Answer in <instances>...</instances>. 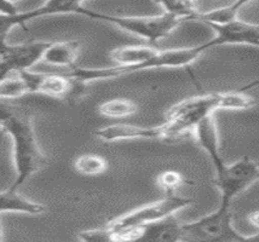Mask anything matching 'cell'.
Listing matches in <instances>:
<instances>
[{"instance_id":"6da1fadb","label":"cell","mask_w":259,"mask_h":242,"mask_svg":"<svg viewBox=\"0 0 259 242\" xmlns=\"http://www.w3.org/2000/svg\"><path fill=\"white\" fill-rule=\"evenodd\" d=\"M207 42L193 47L171 49V50H158L152 46L132 45L121 46L110 51L109 57L118 66L110 68H74L69 69L64 75L69 76L80 84L103 79H112L131 73L153 68H183L193 64L206 50H208Z\"/></svg>"},{"instance_id":"7a4b0ae2","label":"cell","mask_w":259,"mask_h":242,"mask_svg":"<svg viewBox=\"0 0 259 242\" xmlns=\"http://www.w3.org/2000/svg\"><path fill=\"white\" fill-rule=\"evenodd\" d=\"M2 127L10 136L14 147V164L16 179L10 188L18 190L24 182L39 172L48 164V158L40 149L34 132L32 118H22L3 110Z\"/></svg>"},{"instance_id":"3957f363","label":"cell","mask_w":259,"mask_h":242,"mask_svg":"<svg viewBox=\"0 0 259 242\" xmlns=\"http://www.w3.org/2000/svg\"><path fill=\"white\" fill-rule=\"evenodd\" d=\"M218 109V92L188 98L175 104L166 113L165 127L166 139H176L183 136Z\"/></svg>"},{"instance_id":"277c9868","label":"cell","mask_w":259,"mask_h":242,"mask_svg":"<svg viewBox=\"0 0 259 242\" xmlns=\"http://www.w3.org/2000/svg\"><path fill=\"white\" fill-rule=\"evenodd\" d=\"M86 17L112 23L126 32L146 39L152 45L158 44L183 22V20L167 12H162L158 16H114L89 10Z\"/></svg>"},{"instance_id":"5b68a950","label":"cell","mask_w":259,"mask_h":242,"mask_svg":"<svg viewBox=\"0 0 259 242\" xmlns=\"http://www.w3.org/2000/svg\"><path fill=\"white\" fill-rule=\"evenodd\" d=\"M229 208L221 205L215 212L182 224V242H241L245 236L234 229Z\"/></svg>"},{"instance_id":"8992f818","label":"cell","mask_w":259,"mask_h":242,"mask_svg":"<svg viewBox=\"0 0 259 242\" xmlns=\"http://www.w3.org/2000/svg\"><path fill=\"white\" fill-rule=\"evenodd\" d=\"M193 202L194 200L190 198H183V196L176 194L166 195L161 200L146 205V206L131 211L119 218L113 219L107 225V228L114 232L130 230V229L137 228V226L165 219L169 216H175L178 211L190 206Z\"/></svg>"},{"instance_id":"52a82bcc","label":"cell","mask_w":259,"mask_h":242,"mask_svg":"<svg viewBox=\"0 0 259 242\" xmlns=\"http://www.w3.org/2000/svg\"><path fill=\"white\" fill-rule=\"evenodd\" d=\"M259 180V166L253 160L243 156L230 165L215 171L214 185L221 191V205L230 207L231 201Z\"/></svg>"},{"instance_id":"ba28073f","label":"cell","mask_w":259,"mask_h":242,"mask_svg":"<svg viewBox=\"0 0 259 242\" xmlns=\"http://www.w3.org/2000/svg\"><path fill=\"white\" fill-rule=\"evenodd\" d=\"M51 41H32L9 45L2 41V79L12 74H20L32 68L44 58Z\"/></svg>"},{"instance_id":"9c48e42d","label":"cell","mask_w":259,"mask_h":242,"mask_svg":"<svg viewBox=\"0 0 259 242\" xmlns=\"http://www.w3.org/2000/svg\"><path fill=\"white\" fill-rule=\"evenodd\" d=\"M29 86L30 93H40L54 98L70 100L78 97L85 85L80 84L69 76L61 74H49V73H33L27 72L20 73Z\"/></svg>"},{"instance_id":"30bf717a","label":"cell","mask_w":259,"mask_h":242,"mask_svg":"<svg viewBox=\"0 0 259 242\" xmlns=\"http://www.w3.org/2000/svg\"><path fill=\"white\" fill-rule=\"evenodd\" d=\"M114 235L120 242H182V223L175 214Z\"/></svg>"},{"instance_id":"8fae6325","label":"cell","mask_w":259,"mask_h":242,"mask_svg":"<svg viewBox=\"0 0 259 242\" xmlns=\"http://www.w3.org/2000/svg\"><path fill=\"white\" fill-rule=\"evenodd\" d=\"M62 14H75L81 16H88L89 9H85L81 2H48L40 8L30 11L18 12L11 17H2V41H6V35L12 28L16 26L26 27V23L34 18L49 16V15H62Z\"/></svg>"},{"instance_id":"7c38bea8","label":"cell","mask_w":259,"mask_h":242,"mask_svg":"<svg viewBox=\"0 0 259 242\" xmlns=\"http://www.w3.org/2000/svg\"><path fill=\"white\" fill-rule=\"evenodd\" d=\"M215 33L212 39L214 46L221 45H252L259 47V24L245 22L237 18L224 26H208Z\"/></svg>"},{"instance_id":"4fadbf2b","label":"cell","mask_w":259,"mask_h":242,"mask_svg":"<svg viewBox=\"0 0 259 242\" xmlns=\"http://www.w3.org/2000/svg\"><path fill=\"white\" fill-rule=\"evenodd\" d=\"M96 136L104 142L109 143L132 139H166L163 125L155 127H143L130 124H115L97 130Z\"/></svg>"},{"instance_id":"5bb4252c","label":"cell","mask_w":259,"mask_h":242,"mask_svg":"<svg viewBox=\"0 0 259 242\" xmlns=\"http://www.w3.org/2000/svg\"><path fill=\"white\" fill-rule=\"evenodd\" d=\"M194 131H195L197 142L205 150L206 154L209 156L214 170H221L226 165V162L223 161V158L221 155L220 138H218V131L213 115H209L206 119H203Z\"/></svg>"},{"instance_id":"9a60e30c","label":"cell","mask_w":259,"mask_h":242,"mask_svg":"<svg viewBox=\"0 0 259 242\" xmlns=\"http://www.w3.org/2000/svg\"><path fill=\"white\" fill-rule=\"evenodd\" d=\"M80 49L81 44L76 40L51 42L42 61L52 67L67 68L69 70L75 67V62L80 55Z\"/></svg>"},{"instance_id":"2e32d148","label":"cell","mask_w":259,"mask_h":242,"mask_svg":"<svg viewBox=\"0 0 259 242\" xmlns=\"http://www.w3.org/2000/svg\"><path fill=\"white\" fill-rule=\"evenodd\" d=\"M46 211L44 205L36 204L26 199L18 190L9 188L2 192V212H17L26 213L30 216H39Z\"/></svg>"},{"instance_id":"e0dca14e","label":"cell","mask_w":259,"mask_h":242,"mask_svg":"<svg viewBox=\"0 0 259 242\" xmlns=\"http://www.w3.org/2000/svg\"><path fill=\"white\" fill-rule=\"evenodd\" d=\"M247 4L248 2H236L223 8L213 9L211 11H200L194 21H199V22L205 23L206 26H224V24L236 21L240 10Z\"/></svg>"},{"instance_id":"ac0fdd59","label":"cell","mask_w":259,"mask_h":242,"mask_svg":"<svg viewBox=\"0 0 259 242\" xmlns=\"http://www.w3.org/2000/svg\"><path fill=\"white\" fill-rule=\"evenodd\" d=\"M98 112L107 118H128L137 112V104L127 98H113L102 103L98 107Z\"/></svg>"},{"instance_id":"d6986e66","label":"cell","mask_w":259,"mask_h":242,"mask_svg":"<svg viewBox=\"0 0 259 242\" xmlns=\"http://www.w3.org/2000/svg\"><path fill=\"white\" fill-rule=\"evenodd\" d=\"M74 168L82 176H101L108 170V164L106 159L96 154H84L74 161Z\"/></svg>"},{"instance_id":"ffe728a7","label":"cell","mask_w":259,"mask_h":242,"mask_svg":"<svg viewBox=\"0 0 259 242\" xmlns=\"http://www.w3.org/2000/svg\"><path fill=\"white\" fill-rule=\"evenodd\" d=\"M254 106V101L251 96L241 91H229L218 92V109L245 110Z\"/></svg>"},{"instance_id":"44dd1931","label":"cell","mask_w":259,"mask_h":242,"mask_svg":"<svg viewBox=\"0 0 259 242\" xmlns=\"http://www.w3.org/2000/svg\"><path fill=\"white\" fill-rule=\"evenodd\" d=\"M30 93L27 81L20 74H12L2 79L0 96L4 100H15Z\"/></svg>"},{"instance_id":"7402d4cb","label":"cell","mask_w":259,"mask_h":242,"mask_svg":"<svg viewBox=\"0 0 259 242\" xmlns=\"http://www.w3.org/2000/svg\"><path fill=\"white\" fill-rule=\"evenodd\" d=\"M163 12L174 15L181 20H195V17L200 14L197 9V4L194 2H160Z\"/></svg>"},{"instance_id":"603a6c76","label":"cell","mask_w":259,"mask_h":242,"mask_svg":"<svg viewBox=\"0 0 259 242\" xmlns=\"http://www.w3.org/2000/svg\"><path fill=\"white\" fill-rule=\"evenodd\" d=\"M156 183L166 195H174L176 194V190L184 185L186 183V178L184 176L177 171H163L156 177Z\"/></svg>"},{"instance_id":"cb8c5ba5","label":"cell","mask_w":259,"mask_h":242,"mask_svg":"<svg viewBox=\"0 0 259 242\" xmlns=\"http://www.w3.org/2000/svg\"><path fill=\"white\" fill-rule=\"evenodd\" d=\"M78 238L81 242H120L108 228L80 231Z\"/></svg>"},{"instance_id":"d4e9b609","label":"cell","mask_w":259,"mask_h":242,"mask_svg":"<svg viewBox=\"0 0 259 242\" xmlns=\"http://www.w3.org/2000/svg\"><path fill=\"white\" fill-rule=\"evenodd\" d=\"M248 223L254 228H257L259 230V211H255V212L249 213L247 216Z\"/></svg>"},{"instance_id":"484cf974","label":"cell","mask_w":259,"mask_h":242,"mask_svg":"<svg viewBox=\"0 0 259 242\" xmlns=\"http://www.w3.org/2000/svg\"><path fill=\"white\" fill-rule=\"evenodd\" d=\"M257 86H259V78L257 79V80L248 82V84H247V85H245V86H242V87L237 88V91H241V92H247L248 90H251V88L257 87Z\"/></svg>"},{"instance_id":"4316f807","label":"cell","mask_w":259,"mask_h":242,"mask_svg":"<svg viewBox=\"0 0 259 242\" xmlns=\"http://www.w3.org/2000/svg\"><path fill=\"white\" fill-rule=\"evenodd\" d=\"M259 240V232L254 236H249V237H245L241 242H257Z\"/></svg>"}]
</instances>
